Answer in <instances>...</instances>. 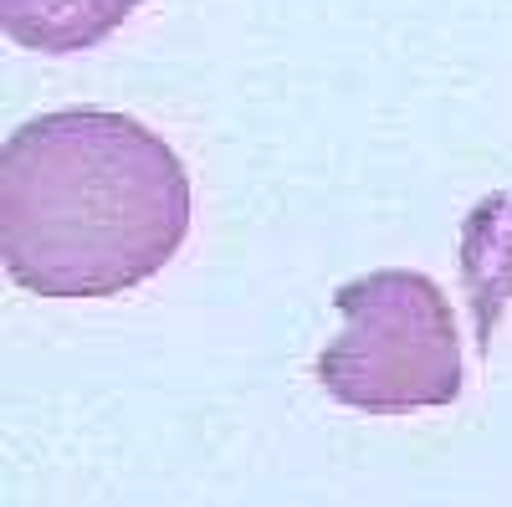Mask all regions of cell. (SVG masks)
<instances>
[{"label":"cell","instance_id":"3957f363","mask_svg":"<svg viewBox=\"0 0 512 507\" xmlns=\"http://www.w3.org/2000/svg\"><path fill=\"white\" fill-rule=\"evenodd\" d=\"M134 11L139 0H0V26L16 47L67 57L93 52Z\"/></svg>","mask_w":512,"mask_h":507},{"label":"cell","instance_id":"6da1fadb","mask_svg":"<svg viewBox=\"0 0 512 507\" xmlns=\"http://www.w3.org/2000/svg\"><path fill=\"white\" fill-rule=\"evenodd\" d=\"M190 175L149 123L41 113L0 144V257L36 298H118L190 236Z\"/></svg>","mask_w":512,"mask_h":507},{"label":"cell","instance_id":"7a4b0ae2","mask_svg":"<svg viewBox=\"0 0 512 507\" xmlns=\"http://www.w3.org/2000/svg\"><path fill=\"white\" fill-rule=\"evenodd\" d=\"M344 328L318 354V385L364 415L441 410L461 395V333L446 292L410 267H379L333 292Z\"/></svg>","mask_w":512,"mask_h":507}]
</instances>
